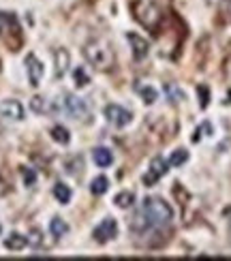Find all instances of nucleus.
Wrapping results in <instances>:
<instances>
[{"label":"nucleus","instance_id":"1","mask_svg":"<svg viewBox=\"0 0 231 261\" xmlns=\"http://www.w3.org/2000/svg\"><path fill=\"white\" fill-rule=\"evenodd\" d=\"M174 212L167 201L158 199V197H148L141 204L139 214L131 221V231H148V229H156V227H165L171 223Z\"/></svg>","mask_w":231,"mask_h":261},{"label":"nucleus","instance_id":"2","mask_svg":"<svg viewBox=\"0 0 231 261\" xmlns=\"http://www.w3.org/2000/svg\"><path fill=\"white\" fill-rule=\"evenodd\" d=\"M165 2L167 0H135L133 4V15L141 26L148 30H154L161 26L165 17Z\"/></svg>","mask_w":231,"mask_h":261},{"label":"nucleus","instance_id":"3","mask_svg":"<svg viewBox=\"0 0 231 261\" xmlns=\"http://www.w3.org/2000/svg\"><path fill=\"white\" fill-rule=\"evenodd\" d=\"M84 56L97 71H109L116 64V54L111 45L103 39H92L84 45Z\"/></svg>","mask_w":231,"mask_h":261},{"label":"nucleus","instance_id":"4","mask_svg":"<svg viewBox=\"0 0 231 261\" xmlns=\"http://www.w3.org/2000/svg\"><path fill=\"white\" fill-rule=\"evenodd\" d=\"M56 109L64 116L73 118V120H90V107H88V103L73 97V94H64V97L58 99Z\"/></svg>","mask_w":231,"mask_h":261},{"label":"nucleus","instance_id":"5","mask_svg":"<svg viewBox=\"0 0 231 261\" xmlns=\"http://www.w3.org/2000/svg\"><path fill=\"white\" fill-rule=\"evenodd\" d=\"M105 118H107L114 127L122 129V127H127V124H131L133 114L128 109L120 107V105H107V109H105Z\"/></svg>","mask_w":231,"mask_h":261},{"label":"nucleus","instance_id":"6","mask_svg":"<svg viewBox=\"0 0 231 261\" xmlns=\"http://www.w3.org/2000/svg\"><path fill=\"white\" fill-rule=\"evenodd\" d=\"M167 169H169V163L165 161V158L161 157H156L154 161L150 163V169H148V174L144 176V184L146 186H152V184H156L161 178L167 174Z\"/></svg>","mask_w":231,"mask_h":261},{"label":"nucleus","instance_id":"7","mask_svg":"<svg viewBox=\"0 0 231 261\" xmlns=\"http://www.w3.org/2000/svg\"><path fill=\"white\" fill-rule=\"evenodd\" d=\"M116 235H118V223L114 218H103V221L99 223V227L94 229V240L101 242V244L114 240Z\"/></svg>","mask_w":231,"mask_h":261},{"label":"nucleus","instance_id":"8","mask_svg":"<svg viewBox=\"0 0 231 261\" xmlns=\"http://www.w3.org/2000/svg\"><path fill=\"white\" fill-rule=\"evenodd\" d=\"M26 71H28V81H30V86L37 88L41 84V77H43V64L34 54H30L26 58Z\"/></svg>","mask_w":231,"mask_h":261},{"label":"nucleus","instance_id":"9","mask_svg":"<svg viewBox=\"0 0 231 261\" xmlns=\"http://www.w3.org/2000/svg\"><path fill=\"white\" fill-rule=\"evenodd\" d=\"M0 116L7 118V120H15V122L22 120V118H24L22 103H20V101H13V99L2 101V103H0Z\"/></svg>","mask_w":231,"mask_h":261},{"label":"nucleus","instance_id":"10","mask_svg":"<svg viewBox=\"0 0 231 261\" xmlns=\"http://www.w3.org/2000/svg\"><path fill=\"white\" fill-rule=\"evenodd\" d=\"M127 39H128V43H131L133 56L137 58V60H141V58L148 56V52H150V45H148V41L144 37H139V34H135V32H128Z\"/></svg>","mask_w":231,"mask_h":261},{"label":"nucleus","instance_id":"11","mask_svg":"<svg viewBox=\"0 0 231 261\" xmlns=\"http://www.w3.org/2000/svg\"><path fill=\"white\" fill-rule=\"evenodd\" d=\"M69 52L67 50H62V47H58V50H54V62H56V77L60 79V77L67 73V69H69Z\"/></svg>","mask_w":231,"mask_h":261},{"label":"nucleus","instance_id":"12","mask_svg":"<svg viewBox=\"0 0 231 261\" xmlns=\"http://www.w3.org/2000/svg\"><path fill=\"white\" fill-rule=\"evenodd\" d=\"M92 158L99 167H109V165L114 163V154H111V150H107V148H97V150L92 152Z\"/></svg>","mask_w":231,"mask_h":261},{"label":"nucleus","instance_id":"13","mask_svg":"<svg viewBox=\"0 0 231 261\" xmlns=\"http://www.w3.org/2000/svg\"><path fill=\"white\" fill-rule=\"evenodd\" d=\"M9 30H17L15 15H11V13H4V11H0V39H2Z\"/></svg>","mask_w":231,"mask_h":261},{"label":"nucleus","instance_id":"14","mask_svg":"<svg viewBox=\"0 0 231 261\" xmlns=\"http://www.w3.org/2000/svg\"><path fill=\"white\" fill-rule=\"evenodd\" d=\"M28 244V238L22 234H11L7 240H4V246L9 248V251H22V248H26Z\"/></svg>","mask_w":231,"mask_h":261},{"label":"nucleus","instance_id":"15","mask_svg":"<svg viewBox=\"0 0 231 261\" xmlns=\"http://www.w3.org/2000/svg\"><path fill=\"white\" fill-rule=\"evenodd\" d=\"M50 231H51V235L54 238H62V235H67L69 234V225L62 221V218H51V223H50Z\"/></svg>","mask_w":231,"mask_h":261},{"label":"nucleus","instance_id":"16","mask_svg":"<svg viewBox=\"0 0 231 261\" xmlns=\"http://www.w3.org/2000/svg\"><path fill=\"white\" fill-rule=\"evenodd\" d=\"M107 188H109V180L105 176H99V178H94L92 180V184H90V191H92V195H105L107 193Z\"/></svg>","mask_w":231,"mask_h":261},{"label":"nucleus","instance_id":"17","mask_svg":"<svg viewBox=\"0 0 231 261\" xmlns=\"http://www.w3.org/2000/svg\"><path fill=\"white\" fill-rule=\"evenodd\" d=\"M114 204H116L118 208H122V210H127V208H131V206L135 204V195H133L131 191H122V193L116 195Z\"/></svg>","mask_w":231,"mask_h":261},{"label":"nucleus","instance_id":"18","mask_svg":"<svg viewBox=\"0 0 231 261\" xmlns=\"http://www.w3.org/2000/svg\"><path fill=\"white\" fill-rule=\"evenodd\" d=\"M54 197L60 201V204H69L71 197H73V193H71V188L67 184H62V182H58L54 186Z\"/></svg>","mask_w":231,"mask_h":261},{"label":"nucleus","instance_id":"19","mask_svg":"<svg viewBox=\"0 0 231 261\" xmlns=\"http://www.w3.org/2000/svg\"><path fill=\"white\" fill-rule=\"evenodd\" d=\"M188 161V152L186 150H182V148H180V150H174V152H171V157H169V167H180V165H184Z\"/></svg>","mask_w":231,"mask_h":261},{"label":"nucleus","instance_id":"20","mask_svg":"<svg viewBox=\"0 0 231 261\" xmlns=\"http://www.w3.org/2000/svg\"><path fill=\"white\" fill-rule=\"evenodd\" d=\"M165 94H167V99L171 103H180L184 99V92L178 88V84H165Z\"/></svg>","mask_w":231,"mask_h":261},{"label":"nucleus","instance_id":"21","mask_svg":"<svg viewBox=\"0 0 231 261\" xmlns=\"http://www.w3.org/2000/svg\"><path fill=\"white\" fill-rule=\"evenodd\" d=\"M51 139L58 141V144H69V141H71V135H69L67 129L58 124V127L51 129Z\"/></svg>","mask_w":231,"mask_h":261},{"label":"nucleus","instance_id":"22","mask_svg":"<svg viewBox=\"0 0 231 261\" xmlns=\"http://www.w3.org/2000/svg\"><path fill=\"white\" fill-rule=\"evenodd\" d=\"M139 94H141V99H144L146 105H152L154 101L158 99L156 90H154V88H150V86H141V88H139Z\"/></svg>","mask_w":231,"mask_h":261},{"label":"nucleus","instance_id":"23","mask_svg":"<svg viewBox=\"0 0 231 261\" xmlns=\"http://www.w3.org/2000/svg\"><path fill=\"white\" fill-rule=\"evenodd\" d=\"M197 94H199V107L205 109L210 105V88L208 86H197Z\"/></svg>","mask_w":231,"mask_h":261},{"label":"nucleus","instance_id":"24","mask_svg":"<svg viewBox=\"0 0 231 261\" xmlns=\"http://www.w3.org/2000/svg\"><path fill=\"white\" fill-rule=\"evenodd\" d=\"M73 77H75V86L77 88H84V86H88L90 84V77H88V73L84 69H75V73H73Z\"/></svg>","mask_w":231,"mask_h":261},{"label":"nucleus","instance_id":"25","mask_svg":"<svg viewBox=\"0 0 231 261\" xmlns=\"http://www.w3.org/2000/svg\"><path fill=\"white\" fill-rule=\"evenodd\" d=\"M30 109L32 111H37V114H45L47 109V103H45V99L43 97H32V101H30Z\"/></svg>","mask_w":231,"mask_h":261},{"label":"nucleus","instance_id":"26","mask_svg":"<svg viewBox=\"0 0 231 261\" xmlns=\"http://www.w3.org/2000/svg\"><path fill=\"white\" fill-rule=\"evenodd\" d=\"M22 176H24V182H26V186H32L34 182H37V174H34V169L22 167Z\"/></svg>","mask_w":231,"mask_h":261},{"label":"nucleus","instance_id":"27","mask_svg":"<svg viewBox=\"0 0 231 261\" xmlns=\"http://www.w3.org/2000/svg\"><path fill=\"white\" fill-rule=\"evenodd\" d=\"M221 15L225 22H231V0H221Z\"/></svg>","mask_w":231,"mask_h":261},{"label":"nucleus","instance_id":"28","mask_svg":"<svg viewBox=\"0 0 231 261\" xmlns=\"http://www.w3.org/2000/svg\"><path fill=\"white\" fill-rule=\"evenodd\" d=\"M41 242H43V238H41V234H39V231H32V235L28 238V244H32V246H41Z\"/></svg>","mask_w":231,"mask_h":261},{"label":"nucleus","instance_id":"29","mask_svg":"<svg viewBox=\"0 0 231 261\" xmlns=\"http://www.w3.org/2000/svg\"><path fill=\"white\" fill-rule=\"evenodd\" d=\"M197 133H204V135H212V124H210V122H204V124H201V127H199V130H197Z\"/></svg>","mask_w":231,"mask_h":261},{"label":"nucleus","instance_id":"30","mask_svg":"<svg viewBox=\"0 0 231 261\" xmlns=\"http://www.w3.org/2000/svg\"><path fill=\"white\" fill-rule=\"evenodd\" d=\"M7 193H9V184L2 180V178H0V197H4Z\"/></svg>","mask_w":231,"mask_h":261},{"label":"nucleus","instance_id":"31","mask_svg":"<svg viewBox=\"0 0 231 261\" xmlns=\"http://www.w3.org/2000/svg\"><path fill=\"white\" fill-rule=\"evenodd\" d=\"M0 231H2V227H0Z\"/></svg>","mask_w":231,"mask_h":261}]
</instances>
